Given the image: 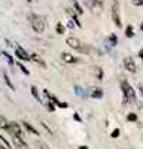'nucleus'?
I'll return each instance as SVG.
<instances>
[{"instance_id":"1","label":"nucleus","mask_w":143,"mask_h":149,"mask_svg":"<svg viewBox=\"0 0 143 149\" xmlns=\"http://www.w3.org/2000/svg\"><path fill=\"white\" fill-rule=\"evenodd\" d=\"M30 22H31V29L36 31V33H43V30L46 29V22L42 17L39 15H34L31 14L30 15Z\"/></svg>"},{"instance_id":"2","label":"nucleus","mask_w":143,"mask_h":149,"mask_svg":"<svg viewBox=\"0 0 143 149\" xmlns=\"http://www.w3.org/2000/svg\"><path fill=\"white\" fill-rule=\"evenodd\" d=\"M121 88H122L124 95H125V102H134L136 100V93L133 90V86H131L127 81H122L121 82Z\"/></svg>"},{"instance_id":"3","label":"nucleus","mask_w":143,"mask_h":149,"mask_svg":"<svg viewBox=\"0 0 143 149\" xmlns=\"http://www.w3.org/2000/svg\"><path fill=\"white\" fill-rule=\"evenodd\" d=\"M6 131L12 136V137H21V134H22L19 124H17V122H9L8 127H6Z\"/></svg>"},{"instance_id":"4","label":"nucleus","mask_w":143,"mask_h":149,"mask_svg":"<svg viewBox=\"0 0 143 149\" xmlns=\"http://www.w3.org/2000/svg\"><path fill=\"white\" fill-rule=\"evenodd\" d=\"M112 19L115 22V26L116 27H121L122 26V22H121V18H119V3L115 2L112 5Z\"/></svg>"},{"instance_id":"5","label":"nucleus","mask_w":143,"mask_h":149,"mask_svg":"<svg viewBox=\"0 0 143 149\" xmlns=\"http://www.w3.org/2000/svg\"><path fill=\"white\" fill-rule=\"evenodd\" d=\"M88 8L94 12V14H100L101 9H103V3L100 2V0H88Z\"/></svg>"},{"instance_id":"6","label":"nucleus","mask_w":143,"mask_h":149,"mask_svg":"<svg viewBox=\"0 0 143 149\" xmlns=\"http://www.w3.org/2000/svg\"><path fill=\"white\" fill-rule=\"evenodd\" d=\"M124 67H125L130 73H134V72H136V63H134V60L131 58V57H125V58H124Z\"/></svg>"},{"instance_id":"7","label":"nucleus","mask_w":143,"mask_h":149,"mask_svg":"<svg viewBox=\"0 0 143 149\" xmlns=\"http://www.w3.org/2000/svg\"><path fill=\"white\" fill-rule=\"evenodd\" d=\"M61 60L64 61V63H67V64H76V63H79V60L76 57H73L72 54H69V52H63L61 54Z\"/></svg>"},{"instance_id":"8","label":"nucleus","mask_w":143,"mask_h":149,"mask_svg":"<svg viewBox=\"0 0 143 149\" xmlns=\"http://www.w3.org/2000/svg\"><path fill=\"white\" fill-rule=\"evenodd\" d=\"M15 55H17L19 60H24V61H28V60H30V55L26 52V49L21 48V46H17V49H15Z\"/></svg>"},{"instance_id":"9","label":"nucleus","mask_w":143,"mask_h":149,"mask_svg":"<svg viewBox=\"0 0 143 149\" xmlns=\"http://www.w3.org/2000/svg\"><path fill=\"white\" fill-rule=\"evenodd\" d=\"M66 43L70 46V48H73V49H81V42H79V39H76V37H67L66 39Z\"/></svg>"},{"instance_id":"10","label":"nucleus","mask_w":143,"mask_h":149,"mask_svg":"<svg viewBox=\"0 0 143 149\" xmlns=\"http://www.w3.org/2000/svg\"><path fill=\"white\" fill-rule=\"evenodd\" d=\"M12 142H14V145H15L17 149H28L27 143L24 142L21 137H12Z\"/></svg>"},{"instance_id":"11","label":"nucleus","mask_w":143,"mask_h":149,"mask_svg":"<svg viewBox=\"0 0 143 149\" xmlns=\"http://www.w3.org/2000/svg\"><path fill=\"white\" fill-rule=\"evenodd\" d=\"M30 60H33L36 64H39V66H42V67H46V63L43 61V58L39 57L37 54H31V55H30Z\"/></svg>"},{"instance_id":"12","label":"nucleus","mask_w":143,"mask_h":149,"mask_svg":"<svg viewBox=\"0 0 143 149\" xmlns=\"http://www.w3.org/2000/svg\"><path fill=\"white\" fill-rule=\"evenodd\" d=\"M90 94H91V98H101V97H103V91L99 90V88L90 90Z\"/></svg>"},{"instance_id":"13","label":"nucleus","mask_w":143,"mask_h":149,"mask_svg":"<svg viewBox=\"0 0 143 149\" xmlns=\"http://www.w3.org/2000/svg\"><path fill=\"white\" fill-rule=\"evenodd\" d=\"M22 124H24V127H26V128H27V130H28L30 133H33L34 136H39V131H37V130H36V128H34L33 125H30V124H28V122H26V121H24Z\"/></svg>"},{"instance_id":"14","label":"nucleus","mask_w":143,"mask_h":149,"mask_svg":"<svg viewBox=\"0 0 143 149\" xmlns=\"http://www.w3.org/2000/svg\"><path fill=\"white\" fill-rule=\"evenodd\" d=\"M92 70L95 73V76H97V79H103V70H101V67L95 66V67H92Z\"/></svg>"},{"instance_id":"15","label":"nucleus","mask_w":143,"mask_h":149,"mask_svg":"<svg viewBox=\"0 0 143 149\" xmlns=\"http://www.w3.org/2000/svg\"><path fill=\"white\" fill-rule=\"evenodd\" d=\"M8 119L3 116V115H0V128H2V130H6V127H8Z\"/></svg>"},{"instance_id":"16","label":"nucleus","mask_w":143,"mask_h":149,"mask_svg":"<svg viewBox=\"0 0 143 149\" xmlns=\"http://www.w3.org/2000/svg\"><path fill=\"white\" fill-rule=\"evenodd\" d=\"M31 94H33V97H34L39 103H43V102H42V98L39 97V93H37V90H36V86H31Z\"/></svg>"},{"instance_id":"17","label":"nucleus","mask_w":143,"mask_h":149,"mask_svg":"<svg viewBox=\"0 0 143 149\" xmlns=\"http://www.w3.org/2000/svg\"><path fill=\"white\" fill-rule=\"evenodd\" d=\"M72 2H73V6H75V9H76V12H78V14L79 15H82L83 14V9H82V6L76 2V0H72Z\"/></svg>"},{"instance_id":"18","label":"nucleus","mask_w":143,"mask_h":149,"mask_svg":"<svg viewBox=\"0 0 143 149\" xmlns=\"http://www.w3.org/2000/svg\"><path fill=\"white\" fill-rule=\"evenodd\" d=\"M75 91H76V94H78V95H81L82 98H85V97H87L85 91H83V90L81 88V86H75Z\"/></svg>"},{"instance_id":"19","label":"nucleus","mask_w":143,"mask_h":149,"mask_svg":"<svg viewBox=\"0 0 143 149\" xmlns=\"http://www.w3.org/2000/svg\"><path fill=\"white\" fill-rule=\"evenodd\" d=\"M125 36H127V37H133V36H134V30H133V27H131V26H128V27L125 29Z\"/></svg>"},{"instance_id":"20","label":"nucleus","mask_w":143,"mask_h":149,"mask_svg":"<svg viewBox=\"0 0 143 149\" xmlns=\"http://www.w3.org/2000/svg\"><path fill=\"white\" fill-rule=\"evenodd\" d=\"M3 78H5V82L8 84V86H9V88H10V90H15V86L12 85V82H10V79H9V76H8L6 73H3Z\"/></svg>"},{"instance_id":"21","label":"nucleus","mask_w":143,"mask_h":149,"mask_svg":"<svg viewBox=\"0 0 143 149\" xmlns=\"http://www.w3.org/2000/svg\"><path fill=\"white\" fill-rule=\"evenodd\" d=\"M109 40H110V43L115 46V45L118 43V37H116V34H110V36H109Z\"/></svg>"},{"instance_id":"22","label":"nucleus","mask_w":143,"mask_h":149,"mask_svg":"<svg viewBox=\"0 0 143 149\" xmlns=\"http://www.w3.org/2000/svg\"><path fill=\"white\" fill-rule=\"evenodd\" d=\"M55 29H57V33H58V34H63V33H64L63 24H57V27H55Z\"/></svg>"},{"instance_id":"23","label":"nucleus","mask_w":143,"mask_h":149,"mask_svg":"<svg viewBox=\"0 0 143 149\" xmlns=\"http://www.w3.org/2000/svg\"><path fill=\"white\" fill-rule=\"evenodd\" d=\"M18 66H19V69L22 70V73H24V74H28V73H30V72H28V70L26 69V66H24L22 63H18Z\"/></svg>"},{"instance_id":"24","label":"nucleus","mask_w":143,"mask_h":149,"mask_svg":"<svg viewBox=\"0 0 143 149\" xmlns=\"http://www.w3.org/2000/svg\"><path fill=\"white\" fill-rule=\"evenodd\" d=\"M127 119H128V121H131V122H134V121H137V116H136L134 113H128Z\"/></svg>"},{"instance_id":"25","label":"nucleus","mask_w":143,"mask_h":149,"mask_svg":"<svg viewBox=\"0 0 143 149\" xmlns=\"http://www.w3.org/2000/svg\"><path fill=\"white\" fill-rule=\"evenodd\" d=\"M119 133H121V131H119V128H115V130L112 131V134H110V136H112L113 139H116V137H119Z\"/></svg>"},{"instance_id":"26","label":"nucleus","mask_w":143,"mask_h":149,"mask_svg":"<svg viewBox=\"0 0 143 149\" xmlns=\"http://www.w3.org/2000/svg\"><path fill=\"white\" fill-rule=\"evenodd\" d=\"M40 124H42V127H43V128H45V130H46L48 133H49V134H52V130H51L49 127H48V125H46V122H45V121H42Z\"/></svg>"},{"instance_id":"27","label":"nucleus","mask_w":143,"mask_h":149,"mask_svg":"<svg viewBox=\"0 0 143 149\" xmlns=\"http://www.w3.org/2000/svg\"><path fill=\"white\" fill-rule=\"evenodd\" d=\"M2 54H3V55H5L6 58H8V61H9V64H10V66L14 64V60H12V57H10V55H9L8 52H2Z\"/></svg>"},{"instance_id":"28","label":"nucleus","mask_w":143,"mask_h":149,"mask_svg":"<svg viewBox=\"0 0 143 149\" xmlns=\"http://www.w3.org/2000/svg\"><path fill=\"white\" fill-rule=\"evenodd\" d=\"M131 3H133L134 6H143V0H133Z\"/></svg>"},{"instance_id":"29","label":"nucleus","mask_w":143,"mask_h":149,"mask_svg":"<svg viewBox=\"0 0 143 149\" xmlns=\"http://www.w3.org/2000/svg\"><path fill=\"white\" fill-rule=\"evenodd\" d=\"M0 140H2V142H3L5 145H6V148H10V145H9V142H8V139H5V137H3V136H2V134H0Z\"/></svg>"},{"instance_id":"30","label":"nucleus","mask_w":143,"mask_h":149,"mask_svg":"<svg viewBox=\"0 0 143 149\" xmlns=\"http://www.w3.org/2000/svg\"><path fill=\"white\" fill-rule=\"evenodd\" d=\"M46 107H48V110H49V112H54V110H55V106H54L52 103H48Z\"/></svg>"},{"instance_id":"31","label":"nucleus","mask_w":143,"mask_h":149,"mask_svg":"<svg viewBox=\"0 0 143 149\" xmlns=\"http://www.w3.org/2000/svg\"><path fill=\"white\" fill-rule=\"evenodd\" d=\"M57 106H58V107H61V109H66L69 104H67V103H64V102H58V104H57Z\"/></svg>"},{"instance_id":"32","label":"nucleus","mask_w":143,"mask_h":149,"mask_svg":"<svg viewBox=\"0 0 143 149\" xmlns=\"http://www.w3.org/2000/svg\"><path fill=\"white\" fill-rule=\"evenodd\" d=\"M67 27L69 29H75V22L73 21H67Z\"/></svg>"},{"instance_id":"33","label":"nucleus","mask_w":143,"mask_h":149,"mask_svg":"<svg viewBox=\"0 0 143 149\" xmlns=\"http://www.w3.org/2000/svg\"><path fill=\"white\" fill-rule=\"evenodd\" d=\"M73 118H75V119H76V121H79V122H81V121H82V119H81V116H79V115H78V113H75V115H73Z\"/></svg>"},{"instance_id":"34","label":"nucleus","mask_w":143,"mask_h":149,"mask_svg":"<svg viewBox=\"0 0 143 149\" xmlns=\"http://www.w3.org/2000/svg\"><path fill=\"white\" fill-rule=\"evenodd\" d=\"M40 146H42V149H49V148H48V145H46V143H42Z\"/></svg>"},{"instance_id":"35","label":"nucleus","mask_w":143,"mask_h":149,"mask_svg":"<svg viewBox=\"0 0 143 149\" xmlns=\"http://www.w3.org/2000/svg\"><path fill=\"white\" fill-rule=\"evenodd\" d=\"M139 90H140V93H142V95H143V86H142V85H139Z\"/></svg>"},{"instance_id":"36","label":"nucleus","mask_w":143,"mask_h":149,"mask_svg":"<svg viewBox=\"0 0 143 149\" xmlns=\"http://www.w3.org/2000/svg\"><path fill=\"white\" fill-rule=\"evenodd\" d=\"M139 55H140V58H143V49H142V51L139 52Z\"/></svg>"},{"instance_id":"37","label":"nucleus","mask_w":143,"mask_h":149,"mask_svg":"<svg viewBox=\"0 0 143 149\" xmlns=\"http://www.w3.org/2000/svg\"><path fill=\"white\" fill-rule=\"evenodd\" d=\"M79 149H88L87 146H79Z\"/></svg>"},{"instance_id":"38","label":"nucleus","mask_w":143,"mask_h":149,"mask_svg":"<svg viewBox=\"0 0 143 149\" xmlns=\"http://www.w3.org/2000/svg\"><path fill=\"white\" fill-rule=\"evenodd\" d=\"M140 29H142V30H143V24H142V26H140Z\"/></svg>"},{"instance_id":"39","label":"nucleus","mask_w":143,"mask_h":149,"mask_svg":"<svg viewBox=\"0 0 143 149\" xmlns=\"http://www.w3.org/2000/svg\"><path fill=\"white\" fill-rule=\"evenodd\" d=\"M0 149H5V148H3V146H0Z\"/></svg>"},{"instance_id":"40","label":"nucleus","mask_w":143,"mask_h":149,"mask_svg":"<svg viewBox=\"0 0 143 149\" xmlns=\"http://www.w3.org/2000/svg\"><path fill=\"white\" fill-rule=\"evenodd\" d=\"M27 2H31V0H27Z\"/></svg>"},{"instance_id":"41","label":"nucleus","mask_w":143,"mask_h":149,"mask_svg":"<svg viewBox=\"0 0 143 149\" xmlns=\"http://www.w3.org/2000/svg\"><path fill=\"white\" fill-rule=\"evenodd\" d=\"M0 54H2V52H0Z\"/></svg>"}]
</instances>
